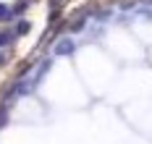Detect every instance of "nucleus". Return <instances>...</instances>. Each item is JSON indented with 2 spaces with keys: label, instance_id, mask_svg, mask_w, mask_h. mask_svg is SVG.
<instances>
[{
  "label": "nucleus",
  "instance_id": "f257e3e1",
  "mask_svg": "<svg viewBox=\"0 0 152 144\" xmlns=\"http://www.w3.org/2000/svg\"><path fill=\"white\" fill-rule=\"evenodd\" d=\"M74 50V45H71V39H63V42H58V47H55V52L58 55H68Z\"/></svg>",
  "mask_w": 152,
  "mask_h": 144
},
{
  "label": "nucleus",
  "instance_id": "20e7f679",
  "mask_svg": "<svg viewBox=\"0 0 152 144\" xmlns=\"http://www.w3.org/2000/svg\"><path fill=\"white\" fill-rule=\"evenodd\" d=\"M0 18H8V8L5 5H0Z\"/></svg>",
  "mask_w": 152,
  "mask_h": 144
},
{
  "label": "nucleus",
  "instance_id": "7ed1b4c3",
  "mask_svg": "<svg viewBox=\"0 0 152 144\" xmlns=\"http://www.w3.org/2000/svg\"><path fill=\"white\" fill-rule=\"evenodd\" d=\"M11 42V34H0V45H8Z\"/></svg>",
  "mask_w": 152,
  "mask_h": 144
},
{
  "label": "nucleus",
  "instance_id": "f03ea898",
  "mask_svg": "<svg viewBox=\"0 0 152 144\" xmlns=\"http://www.w3.org/2000/svg\"><path fill=\"white\" fill-rule=\"evenodd\" d=\"M29 29H31L29 24H18V29H16V34H26V32H29Z\"/></svg>",
  "mask_w": 152,
  "mask_h": 144
}]
</instances>
